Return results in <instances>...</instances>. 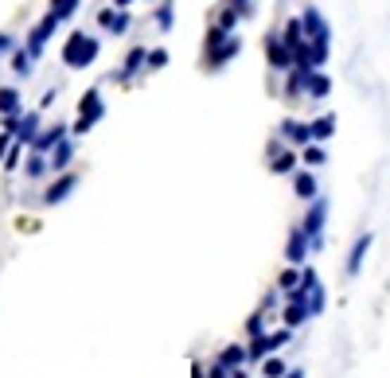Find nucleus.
<instances>
[{
	"instance_id": "19",
	"label": "nucleus",
	"mask_w": 390,
	"mask_h": 378,
	"mask_svg": "<svg viewBox=\"0 0 390 378\" xmlns=\"http://www.w3.org/2000/svg\"><path fill=\"white\" fill-rule=\"evenodd\" d=\"M308 78H313V70H308V67H293V70H289V75H285V98H289V101L305 98Z\"/></svg>"
},
{
	"instance_id": "37",
	"label": "nucleus",
	"mask_w": 390,
	"mask_h": 378,
	"mask_svg": "<svg viewBox=\"0 0 390 378\" xmlns=\"http://www.w3.org/2000/svg\"><path fill=\"white\" fill-rule=\"evenodd\" d=\"M277 308H281V289L273 285L270 293L262 296V304H258V312H265V316H270V312H277Z\"/></svg>"
},
{
	"instance_id": "25",
	"label": "nucleus",
	"mask_w": 390,
	"mask_h": 378,
	"mask_svg": "<svg viewBox=\"0 0 390 378\" xmlns=\"http://www.w3.org/2000/svg\"><path fill=\"white\" fill-rule=\"evenodd\" d=\"M308 125H313V141L316 144H328L332 137H336V113H320V118H313Z\"/></svg>"
},
{
	"instance_id": "11",
	"label": "nucleus",
	"mask_w": 390,
	"mask_h": 378,
	"mask_svg": "<svg viewBox=\"0 0 390 378\" xmlns=\"http://www.w3.org/2000/svg\"><path fill=\"white\" fill-rule=\"evenodd\" d=\"M308 253H313V242H308V234L301 230V222H297V227L289 230V238H285V261H289V265L305 269L308 265Z\"/></svg>"
},
{
	"instance_id": "7",
	"label": "nucleus",
	"mask_w": 390,
	"mask_h": 378,
	"mask_svg": "<svg viewBox=\"0 0 390 378\" xmlns=\"http://www.w3.org/2000/svg\"><path fill=\"white\" fill-rule=\"evenodd\" d=\"M55 32H59V20L51 16V12H47V16L39 20V24L32 27V32H27V39H24V47H27V55H32V59H39L43 51H47V43L55 39Z\"/></svg>"
},
{
	"instance_id": "20",
	"label": "nucleus",
	"mask_w": 390,
	"mask_h": 378,
	"mask_svg": "<svg viewBox=\"0 0 390 378\" xmlns=\"http://www.w3.org/2000/svg\"><path fill=\"white\" fill-rule=\"evenodd\" d=\"M308 320H313V312H308V304H281V328L297 332V328H305Z\"/></svg>"
},
{
	"instance_id": "40",
	"label": "nucleus",
	"mask_w": 390,
	"mask_h": 378,
	"mask_svg": "<svg viewBox=\"0 0 390 378\" xmlns=\"http://www.w3.org/2000/svg\"><path fill=\"white\" fill-rule=\"evenodd\" d=\"M12 144H16V137H12L8 129H0V164H4V156H8Z\"/></svg>"
},
{
	"instance_id": "21",
	"label": "nucleus",
	"mask_w": 390,
	"mask_h": 378,
	"mask_svg": "<svg viewBox=\"0 0 390 378\" xmlns=\"http://www.w3.org/2000/svg\"><path fill=\"white\" fill-rule=\"evenodd\" d=\"M215 363H222L227 370H242V367H246V339H238V344H227L219 355H215Z\"/></svg>"
},
{
	"instance_id": "31",
	"label": "nucleus",
	"mask_w": 390,
	"mask_h": 378,
	"mask_svg": "<svg viewBox=\"0 0 390 378\" xmlns=\"http://www.w3.org/2000/svg\"><path fill=\"white\" fill-rule=\"evenodd\" d=\"M211 24H219L222 32H230V35H234V32H238V24H242V16H238V12L230 8V4H222V8L215 12V20H211Z\"/></svg>"
},
{
	"instance_id": "38",
	"label": "nucleus",
	"mask_w": 390,
	"mask_h": 378,
	"mask_svg": "<svg viewBox=\"0 0 390 378\" xmlns=\"http://www.w3.org/2000/svg\"><path fill=\"white\" fill-rule=\"evenodd\" d=\"M222 4H230V8H234L242 20H250L258 12V0H222Z\"/></svg>"
},
{
	"instance_id": "24",
	"label": "nucleus",
	"mask_w": 390,
	"mask_h": 378,
	"mask_svg": "<svg viewBox=\"0 0 390 378\" xmlns=\"http://www.w3.org/2000/svg\"><path fill=\"white\" fill-rule=\"evenodd\" d=\"M332 75H324V70H313V78H308V90H305V98L308 101H324L332 94Z\"/></svg>"
},
{
	"instance_id": "28",
	"label": "nucleus",
	"mask_w": 390,
	"mask_h": 378,
	"mask_svg": "<svg viewBox=\"0 0 390 378\" xmlns=\"http://www.w3.org/2000/svg\"><path fill=\"white\" fill-rule=\"evenodd\" d=\"M78 4H82V0H47V12H51L59 24H67V20L78 12Z\"/></svg>"
},
{
	"instance_id": "39",
	"label": "nucleus",
	"mask_w": 390,
	"mask_h": 378,
	"mask_svg": "<svg viewBox=\"0 0 390 378\" xmlns=\"http://www.w3.org/2000/svg\"><path fill=\"white\" fill-rule=\"evenodd\" d=\"M24 149H27V144H12V149H8V156H4V172H16L20 168V156H24Z\"/></svg>"
},
{
	"instance_id": "29",
	"label": "nucleus",
	"mask_w": 390,
	"mask_h": 378,
	"mask_svg": "<svg viewBox=\"0 0 390 378\" xmlns=\"http://www.w3.org/2000/svg\"><path fill=\"white\" fill-rule=\"evenodd\" d=\"M301 273H305V269H301V265H285V269H281V273H277V281H273V285H277L281 293H293V289L301 285Z\"/></svg>"
},
{
	"instance_id": "10",
	"label": "nucleus",
	"mask_w": 390,
	"mask_h": 378,
	"mask_svg": "<svg viewBox=\"0 0 390 378\" xmlns=\"http://www.w3.org/2000/svg\"><path fill=\"white\" fill-rule=\"evenodd\" d=\"M78 191V172H63V176H51V184L43 187V207H55V203L70 199V195Z\"/></svg>"
},
{
	"instance_id": "35",
	"label": "nucleus",
	"mask_w": 390,
	"mask_h": 378,
	"mask_svg": "<svg viewBox=\"0 0 390 378\" xmlns=\"http://www.w3.org/2000/svg\"><path fill=\"white\" fill-rule=\"evenodd\" d=\"M289 374V363L281 359V355H270V359L262 363V378H285Z\"/></svg>"
},
{
	"instance_id": "17",
	"label": "nucleus",
	"mask_w": 390,
	"mask_h": 378,
	"mask_svg": "<svg viewBox=\"0 0 390 378\" xmlns=\"http://www.w3.org/2000/svg\"><path fill=\"white\" fill-rule=\"evenodd\" d=\"M47 164H51V176H63V172H70V164H75V137H67V141L55 144L51 156H47Z\"/></svg>"
},
{
	"instance_id": "41",
	"label": "nucleus",
	"mask_w": 390,
	"mask_h": 378,
	"mask_svg": "<svg viewBox=\"0 0 390 378\" xmlns=\"http://www.w3.org/2000/svg\"><path fill=\"white\" fill-rule=\"evenodd\" d=\"M12 51H16V35L0 32V59H4V55H12Z\"/></svg>"
},
{
	"instance_id": "32",
	"label": "nucleus",
	"mask_w": 390,
	"mask_h": 378,
	"mask_svg": "<svg viewBox=\"0 0 390 378\" xmlns=\"http://www.w3.org/2000/svg\"><path fill=\"white\" fill-rule=\"evenodd\" d=\"M12 70H16L20 78H32V70H35V59L27 55V47H16L12 51Z\"/></svg>"
},
{
	"instance_id": "22",
	"label": "nucleus",
	"mask_w": 390,
	"mask_h": 378,
	"mask_svg": "<svg viewBox=\"0 0 390 378\" xmlns=\"http://www.w3.org/2000/svg\"><path fill=\"white\" fill-rule=\"evenodd\" d=\"M24 113V94L16 86H0V118H20Z\"/></svg>"
},
{
	"instance_id": "14",
	"label": "nucleus",
	"mask_w": 390,
	"mask_h": 378,
	"mask_svg": "<svg viewBox=\"0 0 390 378\" xmlns=\"http://www.w3.org/2000/svg\"><path fill=\"white\" fill-rule=\"evenodd\" d=\"M129 24H133V16H129V8H102L98 12V27H102L106 35H125Z\"/></svg>"
},
{
	"instance_id": "13",
	"label": "nucleus",
	"mask_w": 390,
	"mask_h": 378,
	"mask_svg": "<svg viewBox=\"0 0 390 378\" xmlns=\"http://www.w3.org/2000/svg\"><path fill=\"white\" fill-rule=\"evenodd\" d=\"M70 137V125L67 121H55V125H43L39 129V137H35V144H32V152H43V156H51V149L59 141H67Z\"/></svg>"
},
{
	"instance_id": "46",
	"label": "nucleus",
	"mask_w": 390,
	"mask_h": 378,
	"mask_svg": "<svg viewBox=\"0 0 390 378\" xmlns=\"http://www.w3.org/2000/svg\"><path fill=\"white\" fill-rule=\"evenodd\" d=\"M149 4H153V0H149Z\"/></svg>"
},
{
	"instance_id": "34",
	"label": "nucleus",
	"mask_w": 390,
	"mask_h": 378,
	"mask_svg": "<svg viewBox=\"0 0 390 378\" xmlns=\"http://www.w3.org/2000/svg\"><path fill=\"white\" fill-rule=\"evenodd\" d=\"M168 47H149V67H144V75H156V70L168 67Z\"/></svg>"
},
{
	"instance_id": "33",
	"label": "nucleus",
	"mask_w": 390,
	"mask_h": 378,
	"mask_svg": "<svg viewBox=\"0 0 390 378\" xmlns=\"http://www.w3.org/2000/svg\"><path fill=\"white\" fill-rule=\"evenodd\" d=\"M265 332H270V316H265V312H254V316L246 320V344L250 339H262Z\"/></svg>"
},
{
	"instance_id": "18",
	"label": "nucleus",
	"mask_w": 390,
	"mask_h": 378,
	"mask_svg": "<svg viewBox=\"0 0 390 378\" xmlns=\"http://www.w3.org/2000/svg\"><path fill=\"white\" fill-rule=\"evenodd\" d=\"M39 129H43V113H39V110L24 113V118H20V125H16V141L32 149V144H35V137H39Z\"/></svg>"
},
{
	"instance_id": "6",
	"label": "nucleus",
	"mask_w": 390,
	"mask_h": 378,
	"mask_svg": "<svg viewBox=\"0 0 390 378\" xmlns=\"http://www.w3.org/2000/svg\"><path fill=\"white\" fill-rule=\"evenodd\" d=\"M265 63L277 75H289L293 70V47L281 39V32H265Z\"/></svg>"
},
{
	"instance_id": "26",
	"label": "nucleus",
	"mask_w": 390,
	"mask_h": 378,
	"mask_svg": "<svg viewBox=\"0 0 390 378\" xmlns=\"http://www.w3.org/2000/svg\"><path fill=\"white\" fill-rule=\"evenodd\" d=\"M24 176H27V179L51 176V164H47V156H43V152H27V160H24Z\"/></svg>"
},
{
	"instance_id": "15",
	"label": "nucleus",
	"mask_w": 390,
	"mask_h": 378,
	"mask_svg": "<svg viewBox=\"0 0 390 378\" xmlns=\"http://www.w3.org/2000/svg\"><path fill=\"white\" fill-rule=\"evenodd\" d=\"M293 195H297V199H305V203L320 199V184H316V172L313 168H297V172H293Z\"/></svg>"
},
{
	"instance_id": "27",
	"label": "nucleus",
	"mask_w": 390,
	"mask_h": 378,
	"mask_svg": "<svg viewBox=\"0 0 390 378\" xmlns=\"http://www.w3.org/2000/svg\"><path fill=\"white\" fill-rule=\"evenodd\" d=\"M281 39H285L289 47H297V43H305V24H301V16H289L285 24H281Z\"/></svg>"
},
{
	"instance_id": "30",
	"label": "nucleus",
	"mask_w": 390,
	"mask_h": 378,
	"mask_svg": "<svg viewBox=\"0 0 390 378\" xmlns=\"http://www.w3.org/2000/svg\"><path fill=\"white\" fill-rule=\"evenodd\" d=\"M301 160H305V168H320V164H328V149H324V144H305V149H301Z\"/></svg>"
},
{
	"instance_id": "5",
	"label": "nucleus",
	"mask_w": 390,
	"mask_h": 378,
	"mask_svg": "<svg viewBox=\"0 0 390 378\" xmlns=\"http://www.w3.org/2000/svg\"><path fill=\"white\" fill-rule=\"evenodd\" d=\"M242 47H246V43H242V35H227V39L219 43V47H211V51H203V70L207 75H219L222 67H230V63L238 59V55H242Z\"/></svg>"
},
{
	"instance_id": "45",
	"label": "nucleus",
	"mask_w": 390,
	"mask_h": 378,
	"mask_svg": "<svg viewBox=\"0 0 390 378\" xmlns=\"http://www.w3.org/2000/svg\"><path fill=\"white\" fill-rule=\"evenodd\" d=\"M129 4H133V0H113V8H129Z\"/></svg>"
},
{
	"instance_id": "43",
	"label": "nucleus",
	"mask_w": 390,
	"mask_h": 378,
	"mask_svg": "<svg viewBox=\"0 0 390 378\" xmlns=\"http://www.w3.org/2000/svg\"><path fill=\"white\" fill-rule=\"evenodd\" d=\"M55 98H59V90H47V94H43V101H39V110H47V106H51Z\"/></svg>"
},
{
	"instance_id": "2",
	"label": "nucleus",
	"mask_w": 390,
	"mask_h": 378,
	"mask_svg": "<svg viewBox=\"0 0 390 378\" xmlns=\"http://www.w3.org/2000/svg\"><path fill=\"white\" fill-rule=\"evenodd\" d=\"M102 118H106L102 86H90V90H86L82 98H78V113H75V125H70V137H86Z\"/></svg>"
},
{
	"instance_id": "8",
	"label": "nucleus",
	"mask_w": 390,
	"mask_h": 378,
	"mask_svg": "<svg viewBox=\"0 0 390 378\" xmlns=\"http://www.w3.org/2000/svg\"><path fill=\"white\" fill-rule=\"evenodd\" d=\"M144 67H149V47H141V43H137V47H129V51H125V63H121V67L113 70L110 78L125 86V82H133L137 75H144Z\"/></svg>"
},
{
	"instance_id": "4",
	"label": "nucleus",
	"mask_w": 390,
	"mask_h": 378,
	"mask_svg": "<svg viewBox=\"0 0 390 378\" xmlns=\"http://www.w3.org/2000/svg\"><path fill=\"white\" fill-rule=\"evenodd\" d=\"M324 227H328V199H313L305 207V219H301V230L308 234V242H313V253L324 250Z\"/></svg>"
},
{
	"instance_id": "3",
	"label": "nucleus",
	"mask_w": 390,
	"mask_h": 378,
	"mask_svg": "<svg viewBox=\"0 0 390 378\" xmlns=\"http://www.w3.org/2000/svg\"><path fill=\"white\" fill-rule=\"evenodd\" d=\"M265 164H270L273 176H293V172L301 168V149H289L281 137H273V141L265 144Z\"/></svg>"
},
{
	"instance_id": "44",
	"label": "nucleus",
	"mask_w": 390,
	"mask_h": 378,
	"mask_svg": "<svg viewBox=\"0 0 390 378\" xmlns=\"http://www.w3.org/2000/svg\"><path fill=\"white\" fill-rule=\"evenodd\" d=\"M285 378H305V370H301V367H289V374Z\"/></svg>"
},
{
	"instance_id": "12",
	"label": "nucleus",
	"mask_w": 390,
	"mask_h": 378,
	"mask_svg": "<svg viewBox=\"0 0 390 378\" xmlns=\"http://www.w3.org/2000/svg\"><path fill=\"white\" fill-rule=\"evenodd\" d=\"M277 137L289 149H305V144H313V125H308V121H297V118H285L277 125Z\"/></svg>"
},
{
	"instance_id": "9",
	"label": "nucleus",
	"mask_w": 390,
	"mask_h": 378,
	"mask_svg": "<svg viewBox=\"0 0 390 378\" xmlns=\"http://www.w3.org/2000/svg\"><path fill=\"white\" fill-rule=\"evenodd\" d=\"M301 24H305V39L332 43V24L324 20V12L316 8V4H305V8H301Z\"/></svg>"
},
{
	"instance_id": "1",
	"label": "nucleus",
	"mask_w": 390,
	"mask_h": 378,
	"mask_svg": "<svg viewBox=\"0 0 390 378\" xmlns=\"http://www.w3.org/2000/svg\"><path fill=\"white\" fill-rule=\"evenodd\" d=\"M59 55H63V67H67V70H86V67L98 63V55H102V39L78 27V32L67 35V43H63Z\"/></svg>"
},
{
	"instance_id": "42",
	"label": "nucleus",
	"mask_w": 390,
	"mask_h": 378,
	"mask_svg": "<svg viewBox=\"0 0 390 378\" xmlns=\"http://www.w3.org/2000/svg\"><path fill=\"white\" fill-rule=\"evenodd\" d=\"M191 378H207V363H203V359L191 363Z\"/></svg>"
},
{
	"instance_id": "36",
	"label": "nucleus",
	"mask_w": 390,
	"mask_h": 378,
	"mask_svg": "<svg viewBox=\"0 0 390 378\" xmlns=\"http://www.w3.org/2000/svg\"><path fill=\"white\" fill-rule=\"evenodd\" d=\"M324 308H328V293H324V285H316L313 296H308V312H313V316H320Z\"/></svg>"
},
{
	"instance_id": "23",
	"label": "nucleus",
	"mask_w": 390,
	"mask_h": 378,
	"mask_svg": "<svg viewBox=\"0 0 390 378\" xmlns=\"http://www.w3.org/2000/svg\"><path fill=\"white\" fill-rule=\"evenodd\" d=\"M153 24H156V32H172L176 27V0H156Z\"/></svg>"
},
{
	"instance_id": "16",
	"label": "nucleus",
	"mask_w": 390,
	"mask_h": 378,
	"mask_svg": "<svg viewBox=\"0 0 390 378\" xmlns=\"http://www.w3.org/2000/svg\"><path fill=\"white\" fill-rule=\"evenodd\" d=\"M371 246H375V234H371V230H367V234H359L356 242H351V250H348V277H359V269H363Z\"/></svg>"
}]
</instances>
